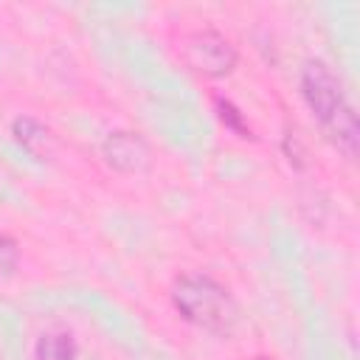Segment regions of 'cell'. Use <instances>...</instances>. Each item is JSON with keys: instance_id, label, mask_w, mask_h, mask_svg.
I'll use <instances>...</instances> for the list:
<instances>
[{"instance_id": "6", "label": "cell", "mask_w": 360, "mask_h": 360, "mask_svg": "<svg viewBox=\"0 0 360 360\" xmlns=\"http://www.w3.org/2000/svg\"><path fill=\"white\" fill-rule=\"evenodd\" d=\"M323 129H326V135H329V141L349 158V160H354L357 158V143H360V124H357V115H354V110L349 107V104H343L338 112H335V118H329L326 124H323Z\"/></svg>"}, {"instance_id": "7", "label": "cell", "mask_w": 360, "mask_h": 360, "mask_svg": "<svg viewBox=\"0 0 360 360\" xmlns=\"http://www.w3.org/2000/svg\"><path fill=\"white\" fill-rule=\"evenodd\" d=\"M34 360H76V340L68 329H51L37 338Z\"/></svg>"}, {"instance_id": "1", "label": "cell", "mask_w": 360, "mask_h": 360, "mask_svg": "<svg viewBox=\"0 0 360 360\" xmlns=\"http://www.w3.org/2000/svg\"><path fill=\"white\" fill-rule=\"evenodd\" d=\"M172 304L183 321L219 338H228L239 323V307L231 290L211 276H180L172 284Z\"/></svg>"}, {"instance_id": "8", "label": "cell", "mask_w": 360, "mask_h": 360, "mask_svg": "<svg viewBox=\"0 0 360 360\" xmlns=\"http://www.w3.org/2000/svg\"><path fill=\"white\" fill-rule=\"evenodd\" d=\"M214 107H217V115H219V121L233 132V135H239V138H256L253 135V129L248 127V121H245V115L239 112V107L233 104V101H228V98H222V96H217L214 98Z\"/></svg>"}, {"instance_id": "11", "label": "cell", "mask_w": 360, "mask_h": 360, "mask_svg": "<svg viewBox=\"0 0 360 360\" xmlns=\"http://www.w3.org/2000/svg\"><path fill=\"white\" fill-rule=\"evenodd\" d=\"M253 360H273V357H267V354H259V357H253Z\"/></svg>"}, {"instance_id": "10", "label": "cell", "mask_w": 360, "mask_h": 360, "mask_svg": "<svg viewBox=\"0 0 360 360\" xmlns=\"http://www.w3.org/2000/svg\"><path fill=\"white\" fill-rule=\"evenodd\" d=\"M284 155H287V160H290V166L292 169H304L307 166V152H304V146H301V141L292 135V132H287L284 135Z\"/></svg>"}, {"instance_id": "4", "label": "cell", "mask_w": 360, "mask_h": 360, "mask_svg": "<svg viewBox=\"0 0 360 360\" xmlns=\"http://www.w3.org/2000/svg\"><path fill=\"white\" fill-rule=\"evenodd\" d=\"M104 163L121 174H138L146 172L152 163V146L149 141L135 129H115L101 143Z\"/></svg>"}, {"instance_id": "3", "label": "cell", "mask_w": 360, "mask_h": 360, "mask_svg": "<svg viewBox=\"0 0 360 360\" xmlns=\"http://www.w3.org/2000/svg\"><path fill=\"white\" fill-rule=\"evenodd\" d=\"M301 96H304L312 118L321 121V127L329 118H335V112L346 104V96H343V87H340L338 76L321 59H307L304 62V68H301Z\"/></svg>"}, {"instance_id": "9", "label": "cell", "mask_w": 360, "mask_h": 360, "mask_svg": "<svg viewBox=\"0 0 360 360\" xmlns=\"http://www.w3.org/2000/svg\"><path fill=\"white\" fill-rule=\"evenodd\" d=\"M17 264H20V248H17V242L11 236L0 233V281L11 278L14 270H17Z\"/></svg>"}, {"instance_id": "2", "label": "cell", "mask_w": 360, "mask_h": 360, "mask_svg": "<svg viewBox=\"0 0 360 360\" xmlns=\"http://www.w3.org/2000/svg\"><path fill=\"white\" fill-rule=\"evenodd\" d=\"M183 62L208 79H222L236 68V48L231 45V39L214 28H200L183 37L180 45Z\"/></svg>"}, {"instance_id": "5", "label": "cell", "mask_w": 360, "mask_h": 360, "mask_svg": "<svg viewBox=\"0 0 360 360\" xmlns=\"http://www.w3.org/2000/svg\"><path fill=\"white\" fill-rule=\"evenodd\" d=\"M11 135H14V141H17L28 155H34V158H39V160H45V158L51 155V149H53V135H51V129H48L42 121L31 118V115L14 118Z\"/></svg>"}]
</instances>
